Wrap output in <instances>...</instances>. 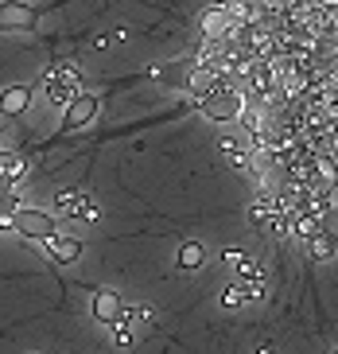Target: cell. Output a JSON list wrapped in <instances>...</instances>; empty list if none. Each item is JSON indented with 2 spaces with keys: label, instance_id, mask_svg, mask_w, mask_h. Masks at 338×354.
<instances>
[{
  "label": "cell",
  "instance_id": "obj_1",
  "mask_svg": "<svg viewBox=\"0 0 338 354\" xmlns=\"http://www.w3.org/2000/svg\"><path fill=\"white\" fill-rule=\"evenodd\" d=\"M39 82H43V86H51L47 94H51V102H55V105H62V109H66V105H71L74 97L82 94V90H78V86H82V74L74 71V66H66V63L51 66V71L43 74Z\"/></svg>",
  "mask_w": 338,
  "mask_h": 354
},
{
  "label": "cell",
  "instance_id": "obj_2",
  "mask_svg": "<svg viewBox=\"0 0 338 354\" xmlns=\"http://www.w3.org/2000/svg\"><path fill=\"white\" fill-rule=\"evenodd\" d=\"M16 230L31 241H47L59 234V218L47 214V210H35V207H16Z\"/></svg>",
  "mask_w": 338,
  "mask_h": 354
},
{
  "label": "cell",
  "instance_id": "obj_3",
  "mask_svg": "<svg viewBox=\"0 0 338 354\" xmlns=\"http://www.w3.org/2000/svg\"><path fill=\"white\" fill-rule=\"evenodd\" d=\"M39 24V12L24 4V0H8L0 4V32H31Z\"/></svg>",
  "mask_w": 338,
  "mask_h": 354
},
{
  "label": "cell",
  "instance_id": "obj_4",
  "mask_svg": "<svg viewBox=\"0 0 338 354\" xmlns=\"http://www.w3.org/2000/svg\"><path fill=\"white\" fill-rule=\"evenodd\" d=\"M97 109H102V102L93 94H78L66 109H62V133H74V129H86L97 117Z\"/></svg>",
  "mask_w": 338,
  "mask_h": 354
},
{
  "label": "cell",
  "instance_id": "obj_5",
  "mask_svg": "<svg viewBox=\"0 0 338 354\" xmlns=\"http://www.w3.org/2000/svg\"><path fill=\"white\" fill-rule=\"evenodd\" d=\"M43 250L51 253L59 265H71V261L82 257V241H78V234H55V238L43 241Z\"/></svg>",
  "mask_w": 338,
  "mask_h": 354
},
{
  "label": "cell",
  "instance_id": "obj_6",
  "mask_svg": "<svg viewBox=\"0 0 338 354\" xmlns=\"http://www.w3.org/2000/svg\"><path fill=\"white\" fill-rule=\"evenodd\" d=\"M59 210H66V218H86V222L97 218V207H93L82 191H62V195H59Z\"/></svg>",
  "mask_w": 338,
  "mask_h": 354
},
{
  "label": "cell",
  "instance_id": "obj_7",
  "mask_svg": "<svg viewBox=\"0 0 338 354\" xmlns=\"http://www.w3.org/2000/svg\"><path fill=\"white\" fill-rule=\"evenodd\" d=\"M31 94H35V86H8L0 94V117H20L31 105Z\"/></svg>",
  "mask_w": 338,
  "mask_h": 354
},
{
  "label": "cell",
  "instance_id": "obj_8",
  "mask_svg": "<svg viewBox=\"0 0 338 354\" xmlns=\"http://www.w3.org/2000/svg\"><path fill=\"white\" fill-rule=\"evenodd\" d=\"M124 308H121V296L117 292H97L93 296V319L97 323H121Z\"/></svg>",
  "mask_w": 338,
  "mask_h": 354
},
{
  "label": "cell",
  "instance_id": "obj_9",
  "mask_svg": "<svg viewBox=\"0 0 338 354\" xmlns=\"http://www.w3.org/2000/svg\"><path fill=\"white\" fill-rule=\"evenodd\" d=\"M335 250H338V241H330L323 230H319L315 238H308V253H311V261H327V257H335Z\"/></svg>",
  "mask_w": 338,
  "mask_h": 354
},
{
  "label": "cell",
  "instance_id": "obj_10",
  "mask_svg": "<svg viewBox=\"0 0 338 354\" xmlns=\"http://www.w3.org/2000/svg\"><path fill=\"white\" fill-rule=\"evenodd\" d=\"M249 218L261 234H268V222H272V198H256L253 207H249Z\"/></svg>",
  "mask_w": 338,
  "mask_h": 354
},
{
  "label": "cell",
  "instance_id": "obj_11",
  "mask_svg": "<svg viewBox=\"0 0 338 354\" xmlns=\"http://www.w3.org/2000/svg\"><path fill=\"white\" fill-rule=\"evenodd\" d=\"M20 176H24L20 152H0V179H20Z\"/></svg>",
  "mask_w": 338,
  "mask_h": 354
},
{
  "label": "cell",
  "instance_id": "obj_12",
  "mask_svg": "<svg viewBox=\"0 0 338 354\" xmlns=\"http://www.w3.org/2000/svg\"><path fill=\"white\" fill-rule=\"evenodd\" d=\"M203 261H206V250L198 241H187L183 250H179V269H198Z\"/></svg>",
  "mask_w": 338,
  "mask_h": 354
},
{
  "label": "cell",
  "instance_id": "obj_13",
  "mask_svg": "<svg viewBox=\"0 0 338 354\" xmlns=\"http://www.w3.org/2000/svg\"><path fill=\"white\" fill-rule=\"evenodd\" d=\"M249 296H253V292H249V281H237V284H229V288L222 292V304L225 308H241Z\"/></svg>",
  "mask_w": 338,
  "mask_h": 354
},
{
  "label": "cell",
  "instance_id": "obj_14",
  "mask_svg": "<svg viewBox=\"0 0 338 354\" xmlns=\"http://www.w3.org/2000/svg\"><path fill=\"white\" fill-rule=\"evenodd\" d=\"M319 230H323L330 241H338V207H323V210H319Z\"/></svg>",
  "mask_w": 338,
  "mask_h": 354
},
{
  "label": "cell",
  "instance_id": "obj_15",
  "mask_svg": "<svg viewBox=\"0 0 338 354\" xmlns=\"http://www.w3.org/2000/svg\"><path fill=\"white\" fill-rule=\"evenodd\" d=\"M335 140H338V125H335Z\"/></svg>",
  "mask_w": 338,
  "mask_h": 354
},
{
  "label": "cell",
  "instance_id": "obj_16",
  "mask_svg": "<svg viewBox=\"0 0 338 354\" xmlns=\"http://www.w3.org/2000/svg\"><path fill=\"white\" fill-rule=\"evenodd\" d=\"M335 354H338V351H335Z\"/></svg>",
  "mask_w": 338,
  "mask_h": 354
}]
</instances>
